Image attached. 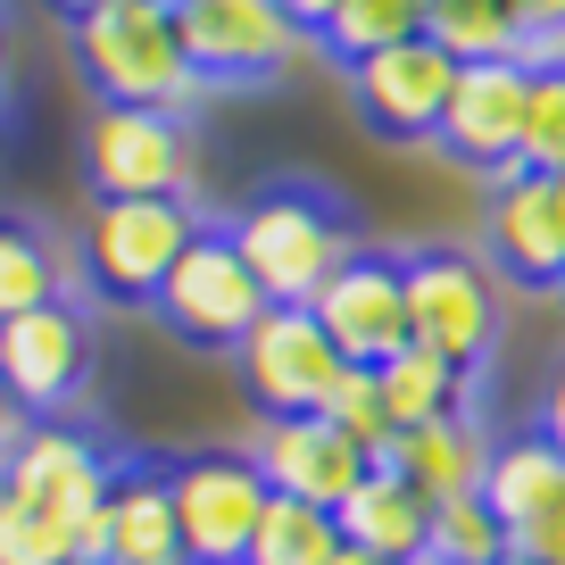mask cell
<instances>
[{"label": "cell", "mask_w": 565, "mask_h": 565, "mask_svg": "<svg viewBox=\"0 0 565 565\" xmlns=\"http://www.w3.org/2000/svg\"><path fill=\"white\" fill-rule=\"evenodd\" d=\"M225 233H233V249H242V266L258 275L266 308H308L324 282L358 258L350 216L324 192H308V183H266V192H249Z\"/></svg>", "instance_id": "6da1fadb"}, {"label": "cell", "mask_w": 565, "mask_h": 565, "mask_svg": "<svg viewBox=\"0 0 565 565\" xmlns=\"http://www.w3.org/2000/svg\"><path fill=\"white\" fill-rule=\"evenodd\" d=\"M75 67L100 100L117 108H167V117H192L200 67L183 58L175 34V0H125V9H100V18H75Z\"/></svg>", "instance_id": "7a4b0ae2"}, {"label": "cell", "mask_w": 565, "mask_h": 565, "mask_svg": "<svg viewBox=\"0 0 565 565\" xmlns=\"http://www.w3.org/2000/svg\"><path fill=\"white\" fill-rule=\"evenodd\" d=\"M407 282V341L449 366L482 374V358L499 350V275L475 249H407L399 258Z\"/></svg>", "instance_id": "3957f363"}, {"label": "cell", "mask_w": 565, "mask_h": 565, "mask_svg": "<svg viewBox=\"0 0 565 565\" xmlns=\"http://www.w3.org/2000/svg\"><path fill=\"white\" fill-rule=\"evenodd\" d=\"M200 242L192 200H92L84 225V275L100 282V300H159V282L175 275V258Z\"/></svg>", "instance_id": "277c9868"}, {"label": "cell", "mask_w": 565, "mask_h": 565, "mask_svg": "<svg viewBox=\"0 0 565 565\" xmlns=\"http://www.w3.org/2000/svg\"><path fill=\"white\" fill-rule=\"evenodd\" d=\"M167 499H175L183 565H242L275 491L249 466V449H192V458L167 466Z\"/></svg>", "instance_id": "5b68a950"}, {"label": "cell", "mask_w": 565, "mask_h": 565, "mask_svg": "<svg viewBox=\"0 0 565 565\" xmlns=\"http://www.w3.org/2000/svg\"><path fill=\"white\" fill-rule=\"evenodd\" d=\"M84 175L92 200H192V125L100 100L84 125Z\"/></svg>", "instance_id": "8992f818"}, {"label": "cell", "mask_w": 565, "mask_h": 565, "mask_svg": "<svg viewBox=\"0 0 565 565\" xmlns=\"http://www.w3.org/2000/svg\"><path fill=\"white\" fill-rule=\"evenodd\" d=\"M150 308L167 317V333H175V341L233 358V341L266 317V291H258V275L242 266L233 233L225 225H200V242L175 258V275L159 282V300H150Z\"/></svg>", "instance_id": "52a82bcc"}, {"label": "cell", "mask_w": 565, "mask_h": 565, "mask_svg": "<svg viewBox=\"0 0 565 565\" xmlns=\"http://www.w3.org/2000/svg\"><path fill=\"white\" fill-rule=\"evenodd\" d=\"M233 366H242V391L258 399V416H324V399L350 374V358L324 341V324L308 308H266L233 341Z\"/></svg>", "instance_id": "ba28073f"}, {"label": "cell", "mask_w": 565, "mask_h": 565, "mask_svg": "<svg viewBox=\"0 0 565 565\" xmlns=\"http://www.w3.org/2000/svg\"><path fill=\"white\" fill-rule=\"evenodd\" d=\"M0 482L18 499H34V508L67 515L75 532H84V565H100V499L108 482H117V458H108L92 433H75V424H25L18 449L0 458Z\"/></svg>", "instance_id": "9c48e42d"}, {"label": "cell", "mask_w": 565, "mask_h": 565, "mask_svg": "<svg viewBox=\"0 0 565 565\" xmlns=\"http://www.w3.org/2000/svg\"><path fill=\"white\" fill-rule=\"evenodd\" d=\"M175 34L200 84H275L308 51V34L282 18V0H175Z\"/></svg>", "instance_id": "30bf717a"}, {"label": "cell", "mask_w": 565, "mask_h": 565, "mask_svg": "<svg viewBox=\"0 0 565 565\" xmlns=\"http://www.w3.org/2000/svg\"><path fill=\"white\" fill-rule=\"evenodd\" d=\"M482 258H491V275L524 282V291H557L565 282V175L524 167V159H515L508 175H491Z\"/></svg>", "instance_id": "8fae6325"}, {"label": "cell", "mask_w": 565, "mask_h": 565, "mask_svg": "<svg viewBox=\"0 0 565 565\" xmlns=\"http://www.w3.org/2000/svg\"><path fill=\"white\" fill-rule=\"evenodd\" d=\"M92 383V324L75 300H51V308H25V317L0 324V391L25 407L34 424L67 416Z\"/></svg>", "instance_id": "7c38bea8"}, {"label": "cell", "mask_w": 565, "mask_h": 565, "mask_svg": "<svg viewBox=\"0 0 565 565\" xmlns=\"http://www.w3.org/2000/svg\"><path fill=\"white\" fill-rule=\"evenodd\" d=\"M524 117H532V58H482V67H458L433 150H449L458 167H482V175H508L524 159Z\"/></svg>", "instance_id": "4fadbf2b"}, {"label": "cell", "mask_w": 565, "mask_h": 565, "mask_svg": "<svg viewBox=\"0 0 565 565\" xmlns=\"http://www.w3.org/2000/svg\"><path fill=\"white\" fill-rule=\"evenodd\" d=\"M449 92H458V58H449L441 42H424V34L391 42V51H374V58L350 67V108L383 141H433Z\"/></svg>", "instance_id": "5bb4252c"}, {"label": "cell", "mask_w": 565, "mask_h": 565, "mask_svg": "<svg viewBox=\"0 0 565 565\" xmlns=\"http://www.w3.org/2000/svg\"><path fill=\"white\" fill-rule=\"evenodd\" d=\"M249 466L266 475L275 499H300V508H324V515L374 475V458L350 433H333L324 416H266L258 441H249Z\"/></svg>", "instance_id": "9a60e30c"}, {"label": "cell", "mask_w": 565, "mask_h": 565, "mask_svg": "<svg viewBox=\"0 0 565 565\" xmlns=\"http://www.w3.org/2000/svg\"><path fill=\"white\" fill-rule=\"evenodd\" d=\"M308 317L324 324V341H333L350 366H391V358L407 350V282H399V258L358 249L317 300H308Z\"/></svg>", "instance_id": "2e32d148"}, {"label": "cell", "mask_w": 565, "mask_h": 565, "mask_svg": "<svg viewBox=\"0 0 565 565\" xmlns=\"http://www.w3.org/2000/svg\"><path fill=\"white\" fill-rule=\"evenodd\" d=\"M100 565H183L167 466H117L100 499Z\"/></svg>", "instance_id": "e0dca14e"}, {"label": "cell", "mask_w": 565, "mask_h": 565, "mask_svg": "<svg viewBox=\"0 0 565 565\" xmlns=\"http://www.w3.org/2000/svg\"><path fill=\"white\" fill-rule=\"evenodd\" d=\"M383 466L399 482H416L433 508L441 499H466L482 491V466H491V433H482V416L466 407V416H441V424H416V433H391Z\"/></svg>", "instance_id": "ac0fdd59"}, {"label": "cell", "mask_w": 565, "mask_h": 565, "mask_svg": "<svg viewBox=\"0 0 565 565\" xmlns=\"http://www.w3.org/2000/svg\"><path fill=\"white\" fill-rule=\"evenodd\" d=\"M333 524H341V541L366 548V557H383V565H416L424 548H433V499H424L416 482H399L391 466H374V475L333 508Z\"/></svg>", "instance_id": "d6986e66"}, {"label": "cell", "mask_w": 565, "mask_h": 565, "mask_svg": "<svg viewBox=\"0 0 565 565\" xmlns=\"http://www.w3.org/2000/svg\"><path fill=\"white\" fill-rule=\"evenodd\" d=\"M482 499H491V515H499L508 532L548 524V515H565V458L541 441V433H508V441H491Z\"/></svg>", "instance_id": "ffe728a7"}, {"label": "cell", "mask_w": 565, "mask_h": 565, "mask_svg": "<svg viewBox=\"0 0 565 565\" xmlns=\"http://www.w3.org/2000/svg\"><path fill=\"white\" fill-rule=\"evenodd\" d=\"M374 383H383L391 433H416V424H441V416H466V407H475V374L433 358V350H416V341H407L391 366H374Z\"/></svg>", "instance_id": "44dd1931"}, {"label": "cell", "mask_w": 565, "mask_h": 565, "mask_svg": "<svg viewBox=\"0 0 565 565\" xmlns=\"http://www.w3.org/2000/svg\"><path fill=\"white\" fill-rule=\"evenodd\" d=\"M424 42H441L458 67H482V58H532L515 0H424Z\"/></svg>", "instance_id": "7402d4cb"}, {"label": "cell", "mask_w": 565, "mask_h": 565, "mask_svg": "<svg viewBox=\"0 0 565 565\" xmlns=\"http://www.w3.org/2000/svg\"><path fill=\"white\" fill-rule=\"evenodd\" d=\"M67 300V258L42 225L25 216H0V324L25 317V308H51Z\"/></svg>", "instance_id": "603a6c76"}, {"label": "cell", "mask_w": 565, "mask_h": 565, "mask_svg": "<svg viewBox=\"0 0 565 565\" xmlns=\"http://www.w3.org/2000/svg\"><path fill=\"white\" fill-rule=\"evenodd\" d=\"M341 557V524L324 508H300V499H266L258 541H249L242 565H333Z\"/></svg>", "instance_id": "cb8c5ba5"}, {"label": "cell", "mask_w": 565, "mask_h": 565, "mask_svg": "<svg viewBox=\"0 0 565 565\" xmlns=\"http://www.w3.org/2000/svg\"><path fill=\"white\" fill-rule=\"evenodd\" d=\"M416 34H424V0H341L317 42L341 58V67H358V58L391 51V42H416Z\"/></svg>", "instance_id": "d4e9b609"}, {"label": "cell", "mask_w": 565, "mask_h": 565, "mask_svg": "<svg viewBox=\"0 0 565 565\" xmlns=\"http://www.w3.org/2000/svg\"><path fill=\"white\" fill-rule=\"evenodd\" d=\"M0 565H84V532L0 482Z\"/></svg>", "instance_id": "484cf974"}, {"label": "cell", "mask_w": 565, "mask_h": 565, "mask_svg": "<svg viewBox=\"0 0 565 565\" xmlns=\"http://www.w3.org/2000/svg\"><path fill=\"white\" fill-rule=\"evenodd\" d=\"M433 557H441V565H499V557H508V524L491 515L482 491L433 508Z\"/></svg>", "instance_id": "4316f807"}, {"label": "cell", "mask_w": 565, "mask_h": 565, "mask_svg": "<svg viewBox=\"0 0 565 565\" xmlns=\"http://www.w3.org/2000/svg\"><path fill=\"white\" fill-rule=\"evenodd\" d=\"M324 424L333 433H350L358 449H366L374 466H383V449H391V407H383V383H374V366H350L333 383V399H324Z\"/></svg>", "instance_id": "83f0119b"}, {"label": "cell", "mask_w": 565, "mask_h": 565, "mask_svg": "<svg viewBox=\"0 0 565 565\" xmlns=\"http://www.w3.org/2000/svg\"><path fill=\"white\" fill-rule=\"evenodd\" d=\"M524 167H548V175H565V67H532Z\"/></svg>", "instance_id": "f1b7e54d"}, {"label": "cell", "mask_w": 565, "mask_h": 565, "mask_svg": "<svg viewBox=\"0 0 565 565\" xmlns=\"http://www.w3.org/2000/svg\"><path fill=\"white\" fill-rule=\"evenodd\" d=\"M508 557H524V565H565V515H548V524L508 532Z\"/></svg>", "instance_id": "f546056e"}, {"label": "cell", "mask_w": 565, "mask_h": 565, "mask_svg": "<svg viewBox=\"0 0 565 565\" xmlns=\"http://www.w3.org/2000/svg\"><path fill=\"white\" fill-rule=\"evenodd\" d=\"M532 433H541V441L565 458V358L548 366V383H541V424H532Z\"/></svg>", "instance_id": "4dcf8cb0"}, {"label": "cell", "mask_w": 565, "mask_h": 565, "mask_svg": "<svg viewBox=\"0 0 565 565\" xmlns=\"http://www.w3.org/2000/svg\"><path fill=\"white\" fill-rule=\"evenodd\" d=\"M515 18H524V51L548 34H565V0H515Z\"/></svg>", "instance_id": "1f68e13d"}, {"label": "cell", "mask_w": 565, "mask_h": 565, "mask_svg": "<svg viewBox=\"0 0 565 565\" xmlns=\"http://www.w3.org/2000/svg\"><path fill=\"white\" fill-rule=\"evenodd\" d=\"M333 9H341V0H282V18L300 25V34H308V42H317V34H324V18H333Z\"/></svg>", "instance_id": "d6a6232c"}, {"label": "cell", "mask_w": 565, "mask_h": 565, "mask_svg": "<svg viewBox=\"0 0 565 565\" xmlns=\"http://www.w3.org/2000/svg\"><path fill=\"white\" fill-rule=\"evenodd\" d=\"M25 424H34V416H25V407L9 399V391H0V458H9V449H18V433H25Z\"/></svg>", "instance_id": "836d02e7"}, {"label": "cell", "mask_w": 565, "mask_h": 565, "mask_svg": "<svg viewBox=\"0 0 565 565\" xmlns=\"http://www.w3.org/2000/svg\"><path fill=\"white\" fill-rule=\"evenodd\" d=\"M532 67H565V34H548V42H532Z\"/></svg>", "instance_id": "e575fe53"}, {"label": "cell", "mask_w": 565, "mask_h": 565, "mask_svg": "<svg viewBox=\"0 0 565 565\" xmlns=\"http://www.w3.org/2000/svg\"><path fill=\"white\" fill-rule=\"evenodd\" d=\"M58 9H67V25H75V18H100V9H125V0H58Z\"/></svg>", "instance_id": "d590c367"}, {"label": "cell", "mask_w": 565, "mask_h": 565, "mask_svg": "<svg viewBox=\"0 0 565 565\" xmlns=\"http://www.w3.org/2000/svg\"><path fill=\"white\" fill-rule=\"evenodd\" d=\"M333 565H383V557H366V548H350V541H341V557Z\"/></svg>", "instance_id": "8d00e7d4"}, {"label": "cell", "mask_w": 565, "mask_h": 565, "mask_svg": "<svg viewBox=\"0 0 565 565\" xmlns=\"http://www.w3.org/2000/svg\"><path fill=\"white\" fill-rule=\"evenodd\" d=\"M0 92H9V25H0Z\"/></svg>", "instance_id": "74e56055"}, {"label": "cell", "mask_w": 565, "mask_h": 565, "mask_svg": "<svg viewBox=\"0 0 565 565\" xmlns=\"http://www.w3.org/2000/svg\"><path fill=\"white\" fill-rule=\"evenodd\" d=\"M416 565H441V557H433V548H424V557H416Z\"/></svg>", "instance_id": "f35d334b"}, {"label": "cell", "mask_w": 565, "mask_h": 565, "mask_svg": "<svg viewBox=\"0 0 565 565\" xmlns=\"http://www.w3.org/2000/svg\"><path fill=\"white\" fill-rule=\"evenodd\" d=\"M499 565H524V557H499Z\"/></svg>", "instance_id": "ab89813d"}, {"label": "cell", "mask_w": 565, "mask_h": 565, "mask_svg": "<svg viewBox=\"0 0 565 565\" xmlns=\"http://www.w3.org/2000/svg\"><path fill=\"white\" fill-rule=\"evenodd\" d=\"M557 291H565V282H557Z\"/></svg>", "instance_id": "60d3db41"}]
</instances>
